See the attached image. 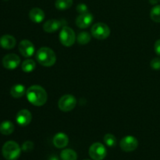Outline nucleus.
<instances>
[{"label":"nucleus","mask_w":160,"mask_h":160,"mask_svg":"<svg viewBox=\"0 0 160 160\" xmlns=\"http://www.w3.org/2000/svg\"><path fill=\"white\" fill-rule=\"evenodd\" d=\"M27 98L34 106H42L46 103L48 95L45 89L40 85H32L26 92Z\"/></svg>","instance_id":"obj_1"},{"label":"nucleus","mask_w":160,"mask_h":160,"mask_svg":"<svg viewBox=\"0 0 160 160\" xmlns=\"http://www.w3.org/2000/svg\"><path fill=\"white\" fill-rule=\"evenodd\" d=\"M36 59L38 63L45 67L54 65L56 61V53L52 49L48 47H42L37 51Z\"/></svg>","instance_id":"obj_2"},{"label":"nucleus","mask_w":160,"mask_h":160,"mask_svg":"<svg viewBox=\"0 0 160 160\" xmlns=\"http://www.w3.org/2000/svg\"><path fill=\"white\" fill-rule=\"evenodd\" d=\"M20 152H21V148L18 144L13 141L6 142L2 148L3 157L6 160L17 159L20 156Z\"/></svg>","instance_id":"obj_3"},{"label":"nucleus","mask_w":160,"mask_h":160,"mask_svg":"<svg viewBox=\"0 0 160 160\" xmlns=\"http://www.w3.org/2000/svg\"><path fill=\"white\" fill-rule=\"evenodd\" d=\"M76 36L72 28L64 26L59 33V41L66 47H70L74 44Z\"/></svg>","instance_id":"obj_4"},{"label":"nucleus","mask_w":160,"mask_h":160,"mask_svg":"<svg viewBox=\"0 0 160 160\" xmlns=\"http://www.w3.org/2000/svg\"><path fill=\"white\" fill-rule=\"evenodd\" d=\"M92 34L94 38L99 40L106 39L110 34V29L104 23H97L92 28Z\"/></svg>","instance_id":"obj_5"},{"label":"nucleus","mask_w":160,"mask_h":160,"mask_svg":"<svg viewBox=\"0 0 160 160\" xmlns=\"http://www.w3.org/2000/svg\"><path fill=\"white\" fill-rule=\"evenodd\" d=\"M77 105V100L73 95H65L61 97L58 102L59 109L62 112H70L73 110Z\"/></svg>","instance_id":"obj_6"},{"label":"nucleus","mask_w":160,"mask_h":160,"mask_svg":"<svg viewBox=\"0 0 160 160\" xmlns=\"http://www.w3.org/2000/svg\"><path fill=\"white\" fill-rule=\"evenodd\" d=\"M89 156L93 160H102L106 156V148L99 142H95L89 148Z\"/></svg>","instance_id":"obj_7"},{"label":"nucleus","mask_w":160,"mask_h":160,"mask_svg":"<svg viewBox=\"0 0 160 160\" xmlns=\"http://www.w3.org/2000/svg\"><path fill=\"white\" fill-rule=\"evenodd\" d=\"M120 146L123 151L130 152H133L137 149L138 146V142L134 136L128 135L121 139L120 142Z\"/></svg>","instance_id":"obj_8"},{"label":"nucleus","mask_w":160,"mask_h":160,"mask_svg":"<svg viewBox=\"0 0 160 160\" xmlns=\"http://www.w3.org/2000/svg\"><path fill=\"white\" fill-rule=\"evenodd\" d=\"M20 59L17 55L11 53L5 56L2 59L3 67L8 70H14L20 65Z\"/></svg>","instance_id":"obj_9"},{"label":"nucleus","mask_w":160,"mask_h":160,"mask_svg":"<svg viewBox=\"0 0 160 160\" xmlns=\"http://www.w3.org/2000/svg\"><path fill=\"white\" fill-rule=\"evenodd\" d=\"M19 51L24 57H31L34 53V46L29 40H23L19 44Z\"/></svg>","instance_id":"obj_10"},{"label":"nucleus","mask_w":160,"mask_h":160,"mask_svg":"<svg viewBox=\"0 0 160 160\" xmlns=\"http://www.w3.org/2000/svg\"><path fill=\"white\" fill-rule=\"evenodd\" d=\"M94 20V17L92 14L90 12H85V13L80 14L76 19V24L79 28H87L92 24Z\"/></svg>","instance_id":"obj_11"},{"label":"nucleus","mask_w":160,"mask_h":160,"mask_svg":"<svg viewBox=\"0 0 160 160\" xmlns=\"http://www.w3.org/2000/svg\"><path fill=\"white\" fill-rule=\"evenodd\" d=\"M31 119H32V115H31V112L28 109L20 110L17 112V117H16L17 123L23 127L28 126L31 122Z\"/></svg>","instance_id":"obj_12"},{"label":"nucleus","mask_w":160,"mask_h":160,"mask_svg":"<svg viewBox=\"0 0 160 160\" xmlns=\"http://www.w3.org/2000/svg\"><path fill=\"white\" fill-rule=\"evenodd\" d=\"M16 43L15 38L10 34H5L0 38V45L5 49H12L15 47Z\"/></svg>","instance_id":"obj_13"},{"label":"nucleus","mask_w":160,"mask_h":160,"mask_svg":"<svg viewBox=\"0 0 160 160\" xmlns=\"http://www.w3.org/2000/svg\"><path fill=\"white\" fill-rule=\"evenodd\" d=\"M68 136L64 133H58L53 138V144L57 148H63L68 145Z\"/></svg>","instance_id":"obj_14"},{"label":"nucleus","mask_w":160,"mask_h":160,"mask_svg":"<svg viewBox=\"0 0 160 160\" xmlns=\"http://www.w3.org/2000/svg\"><path fill=\"white\" fill-rule=\"evenodd\" d=\"M62 22L58 20H49L43 25V30L45 32L52 33L58 31L62 27Z\"/></svg>","instance_id":"obj_15"},{"label":"nucleus","mask_w":160,"mask_h":160,"mask_svg":"<svg viewBox=\"0 0 160 160\" xmlns=\"http://www.w3.org/2000/svg\"><path fill=\"white\" fill-rule=\"evenodd\" d=\"M29 17L34 23H39L45 19V12L40 8H33L29 12Z\"/></svg>","instance_id":"obj_16"},{"label":"nucleus","mask_w":160,"mask_h":160,"mask_svg":"<svg viewBox=\"0 0 160 160\" xmlns=\"http://www.w3.org/2000/svg\"><path fill=\"white\" fill-rule=\"evenodd\" d=\"M26 89H25V87L23 85V84H15V85L12 86L10 90V94L13 98H21L22 96L24 95V94L26 93Z\"/></svg>","instance_id":"obj_17"},{"label":"nucleus","mask_w":160,"mask_h":160,"mask_svg":"<svg viewBox=\"0 0 160 160\" xmlns=\"http://www.w3.org/2000/svg\"><path fill=\"white\" fill-rule=\"evenodd\" d=\"M13 131L14 125L11 121L6 120L0 124V133L4 135H9L13 132Z\"/></svg>","instance_id":"obj_18"},{"label":"nucleus","mask_w":160,"mask_h":160,"mask_svg":"<svg viewBox=\"0 0 160 160\" xmlns=\"http://www.w3.org/2000/svg\"><path fill=\"white\" fill-rule=\"evenodd\" d=\"M60 157L62 160H77L78 155L74 150L67 148L62 150V152L60 153Z\"/></svg>","instance_id":"obj_19"},{"label":"nucleus","mask_w":160,"mask_h":160,"mask_svg":"<svg viewBox=\"0 0 160 160\" xmlns=\"http://www.w3.org/2000/svg\"><path fill=\"white\" fill-rule=\"evenodd\" d=\"M73 5V0H56L55 6L59 10H65L70 9Z\"/></svg>","instance_id":"obj_20"},{"label":"nucleus","mask_w":160,"mask_h":160,"mask_svg":"<svg viewBox=\"0 0 160 160\" xmlns=\"http://www.w3.org/2000/svg\"><path fill=\"white\" fill-rule=\"evenodd\" d=\"M35 62L33 59H26L22 63V70L25 73H30L35 69Z\"/></svg>","instance_id":"obj_21"},{"label":"nucleus","mask_w":160,"mask_h":160,"mask_svg":"<svg viewBox=\"0 0 160 160\" xmlns=\"http://www.w3.org/2000/svg\"><path fill=\"white\" fill-rule=\"evenodd\" d=\"M91 38H92V36L89 33L86 32V31H83V32H81L78 34L77 40H78V43L81 44V45H86V44L90 42Z\"/></svg>","instance_id":"obj_22"},{"label":"nucleus","mask_w":160,"mask_h":160,"mask_svg":"<svg viewBox=\"0 0 160 160\" xmlns=\"http://www.w3.org/2000/svg\"><path fill=\"white\" fill-rule=\"evenodd\" d=\"M151 19L156 23H160V6H155L150 12Z\"/></svg>","instance_id":"obj_23"},{"label":"nucleus","mask_w":160,"mask_h":160,"mask_svg":"<svg viewBox=\"0 0 160 160\" xmlns=\"http://www.w3.org/2000/svg\"><path fill=\"white\" fill-rule=\"evenodd\" d=\"M104 142L109 147H114L117 145V138L112 134H107L104 136Z\"/></svg>","instance_id":"obj_24"},{"label":"nucleus","mask_w":160,"mask_h":160,"mask_svg":"<svg viewBox=\"0 0 160 160\" xmlns=\"http://www.w3.org/2000/svg\"><path fill=\"white\" fill-rule=\"evenodd\" d=\"M33 148H34V143L32 142H30V141H27L22 145V150L23 152H26L32 151Z\"/></svg>","instance_id":"obj_25"},{"label":"nucleus","mask_w":160,"mask_h":160,"mask_svg":"<svg viewBox=\"0 0 160 160\" xmlns=\"http://www.w3.org/2000/svg\"><path fill=\"white\" fill-rule=\"evenodd\" d=\"M150 66L153 70H160V58H154L150 62Z\"/></svg>","instance_id":"obj_26"},{"label":"nucleus","mask_w":160,"mask_h":160,"mask_svg":"<svg viewBox=\"0 0 160 160\" xmlns=\"http://www.w3.org/2000/svg\"><path fill=\"white\" fill-rule=\"evenodd\" d=\"M77 11H78L80 14L85 13V12H88V6H86L85 4H84V3H80V4H78V6H77Z\"/></svg>","instance_id":"obj_27"},{"label":"nucleus","mask_w":160,"mask_h":160,"mask_svg":"<svg viewBox=\"0 0 160 160\" xmlns=\"http://www.w3.org/2000/svg\"><path fill=\"white\" fill-rule=\"evenodd\" d=\"M155 52H156V54L160 56V39L157 40L155 43Z\"/></svg>","instance_id":"obj_28"},{"label":"nucleus","mask_w":160,"mask_h":160,"mask_svg":"<svg viewBox=\"0 0 160 160\" xmlns=\"http://www.w3.org/2000/svg\"><path fill=\"white\" fill-rule=\"evenodd\" d=\"M48 160H59V159L56 156H50Z\"/></svg>","instance_id":"obj_29"},{"label":"nucleus","mask_w":160,"mask_h":160,"mask_svg":"<svg viewBox=\"0 0 160 160\" xmlns=\"http://www.w3.org/2000/svg\"><path fill=\"white\" fill-rule=\"evenodd\" d=\"M158 2H159V0H149V2L151 3L152 5H156V4H157Z\"/></svg>","instance_id":"obj_30"},{"label":"nucleus","mask_w":160,"mask_h":160,"mask_svg":"<svg viewBox=\"0 0 160 160\" xmlns=\"http://www.w3.org/2000/svg\"><path fill=\"white\" fill-rule=\"evenodd\" d=\"M84 160H89V159H84Z\"/></svg>","instance_id":"obj_31"},{"label":"nucleus","mask_w":160,"mask_h":160,"mask_svg":"<svg viewBox=\"0 0 160 160\" xmlns=\"http://www.w3.org/2000/svg\"><path fill=\"white\" fill-rule=\"evenodd\" d=\"M5 1H7V0H5Z\"/></svg>","instance_id":"obj_32"},{"label":"nucleus","mask_w":160,"mask_h":160,"mask_svg":"<svg viewBox=\"0 0 160 160\" xmlns=\"http://www.w3.org/2000/svg\"><path fill=\"white\" fill-rule=\"evenodd\" d=\"M159 1H160V0H159Z\"/></svg>","instance_id":"obj_33"}]
</instances>
